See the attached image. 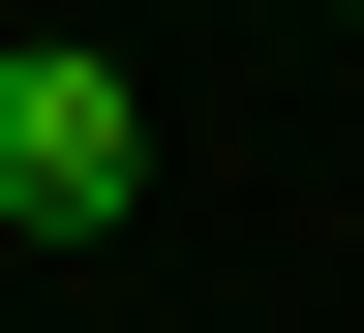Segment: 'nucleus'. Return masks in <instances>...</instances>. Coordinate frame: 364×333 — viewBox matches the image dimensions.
Returning a JSON list of instances; mask_svg holds the SVG:
<instances>
[{"instance_id":"f257e3e1","label":"nucleus","mask_w":364,"mask_h":333,"mask_svg":"<svg viewBox=\"0 0 364 333\" xmlns=\"http://www.w3.org/2000/svg\"><path fill=\"white\" fill-rule=\"evenodd\" d=\"M122 212H152V91L91 31H31L0 61V243H122Z\"/></svg>"}]
</instances>
